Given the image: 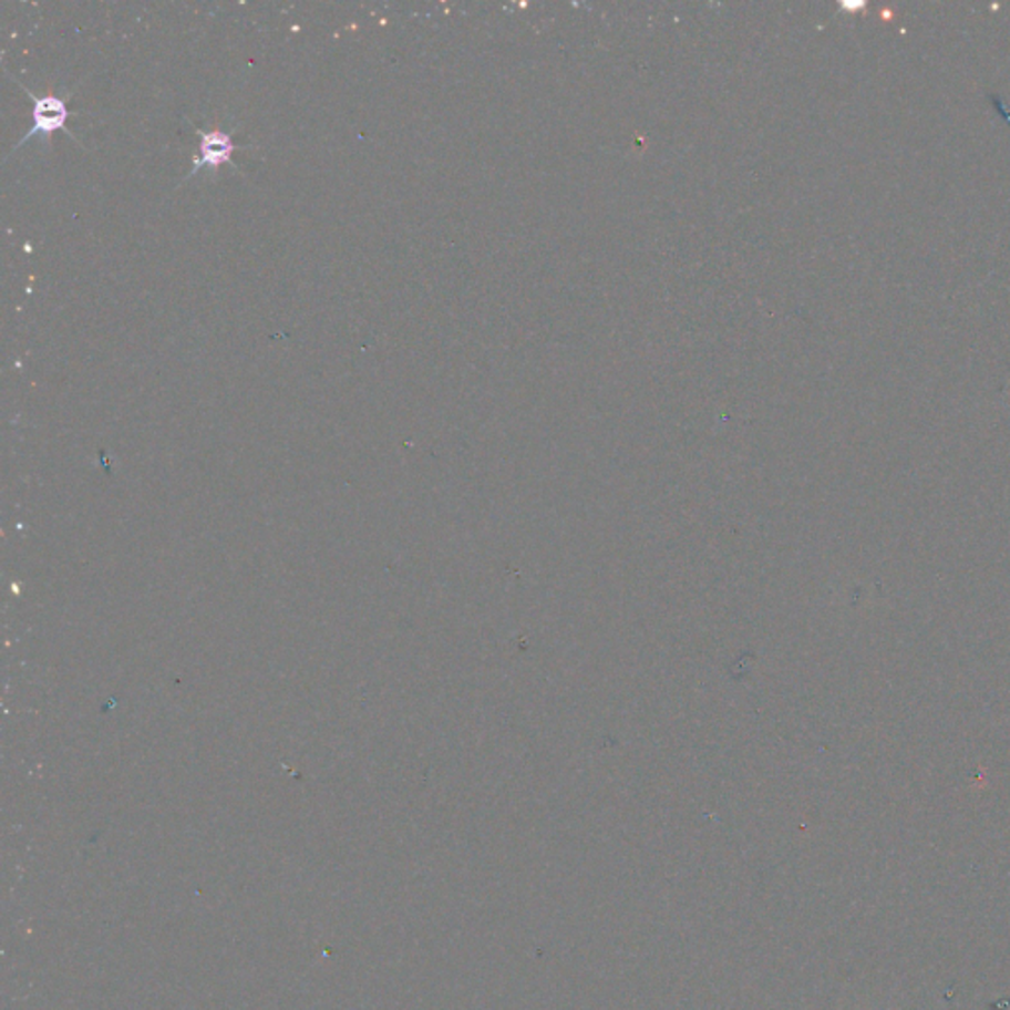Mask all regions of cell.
<instances>
[{
  "label": "cell",
  "mask_w": 1010,
  "mask_h": 1010,
  "mask_svg": "<svg viewBox=\"0 0 1010 1010\" xmlns=\"http://www.w3.org/2000/svg\"><path fill=\"white\" fill-rule=\"evenodd\" d=\"M196 133L199 135V151L192 158V171L184 181L194 178L199 171L216 172L224 164H231L234 168H237L234 154L239 151V146L235 145L234 136L224 128H199V126H196Z\"/></svg>",
  "instance_id": "1"
},
{
  "label": "cell",
  "mask_w": 1010,
  "mask_h": 1010,
  "mask_svg": "<svg viewBox=\"0 0 1010 1010\" xmlns=\"http://www.w3.org/2000/svg\"><path fill=\"white\" fill-rule=\"evenodd\" d=\"M24 91H27L28 97L32 101V126H30L27 135L20 138L17 148L27 145L32 136H50L55 131H65L68 135H72L65 128V121L70 117V111H68V100L70 97H60V95H54V93L37 95L32 91H28L27 87H24Z\"/></svg>",
  "instance_id": "2"
}]
</instances>
